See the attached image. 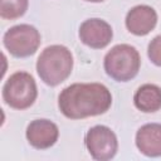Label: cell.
Instances as JSON below:
<instances>
[{"label": "cell", "instance_id": "1", "mask_svg": "<svg viewBox=\"0 0 161 161\" xmlns=\"http://www.w3.org/2000/svg\"><path fill=\"white\" fill-rule=\"evenodd\" d=\"M112 94L101 83H73L65 87L58 97L60 112L70 119L98 116L109 109Z\"/></svg>", "mask_w": 161, "mask_h": 161}, {"label": "cell", "instance_id": "2", "mask_svg": "<svg viewBox=\"0 0 161 161\" xmlns=\"http://www.w3.org/2000/svg\"><path fill=\"white\" fill-rule=\"evenodd\" d=\"M73 55L72 52L59 44L47 47L36 60V72L40 79L50 86H58L64 82L72 73Z\"/></svg>", "mask_w": 161, "mask_h": 161}, {"label": "cell", "instance_id": "3", "mask_svg": "<svg viewBox=\"0 0 161 161\" xmlns=\"http://www.w3.org/2000/svg\"><path fill=\"white\" fill-rule=\"evenodd\" d=\"M141 58L138 50L130 44H117L104 55L106 73L117 82H127L135 78L140 70Z\"/></svg>", "mask_w": 161, "mask_h": 161}, {"label": "cell", "instance_id": "4", "mask_svg": "<svg viewBox=\"0 0 161 161\" xmlns=\"http://www.w3.org/2000/svg\"><path fill=\"white\" fill-rule=\"evenodd\" d=\"M36 83L28 72L20 70L11 74L3 86L5 103L15 109L29 108L36 99Z\"/></svg>", "mask_w": 161, "mask_h": 161}, {"label": "cell", "instance_id": "5", "mask_svg": "<svg viewBox=\"0 0 161 161\" xmlns=\"http://www.w3.org/2000/svg\"><path fill=\"white\" fill-rule=\"evenodd\" d=\"M4 47L16 58L33 55L40 45V33L29 24H19L11 26L3 38Z\"/></svg>", "mask_w": 161, "mask_h": 161}, {"label": "cell", "instance_id": "6", "mask_svg": "<svg viewBox=\"0 0 161 161\" xmlns=\"http://www.w3.org/2000/svg\"><path fill=\"white\" fill-rule=\"evenodd\" d=\"M89 155L98 161H107L114 157L118 150L116 133L107 126L97 125L88 130L84 137Z\"/></svg>", "mask_w": 161, "mask_h": 161}, {"label": "cell", "instance_id": "7", "mask_svg": "<svg viewBox=\"0 0 161 161\" xmlns=\"http://www.w3.org/2000/svg\"><path fill=\"white\" fill-rule=\"evenodd\" d=\"M112 38V26L103 19H87L79 26V39L89 48L102 49L111 43Z\"/></svg>", "mask_w": 161, "mask_h": 161}, {"label": "cell", "instance_id": "8", "mask_svg": "<svg viewBox=\"0 0 161 161\" xmlns=\"http://www.w3.org/2000/svg\"><path fill=\"white\" fill-rule=\"evenodd\" d=\"M28 142L38 148V150H45L52 147L59 136L58 126L47 118H39L31 121L25 132Z\"/></svg>", "mask_w": 161, "mask_h": 161}, {"label": "cell", "instance_id": "9", "mask_svg": "<svg viewBox=\"0 0 161 161\" xmlns=\"http://www.w3.org/2000/svg\"><path fill=\"white\" fill-rule=\"evenodd\" d=\"M125 24L130 33L137 36H143L155 29L157 24V14L155 9L148 5H136L128 10Z\"/></svg>", "mask_w": 161, "mask_h": 161}, {"label": "cell", "instance_id": "10", "mask_svg": "<svg viewBox=\"0 0 161 161\" xmlns=\"http://www.w3.org/2000/svg\"><path fill=\"white\" fill-rule=\"evenodd\" d=\"M136 146L148 157L161 156V123H146L136 132Z\"/></svg>", "mask_w": 161, "mask_h": 161}, {"label": "cell", "instance_id": "11", "mask_svg": "<svg viewBox=\"0 0 161 161\" xmlns=\"http://www.w3.org/2000/svg\"><path fill=\"white\" fill-rule=\"evenodd\" d=\"M133 103L137 109L151 113L161 108V88L152 83H146L138 87L133 96Z\"/></svg>", "mask_w": 161, "mask_h": 161}, {"label": "cell", "instance_id": "12", "mask_svg": "<svg viewBox=\"0 0 161 161\" xmlns=\"http://www.w3.org/2000/svg\"><path fill=\"white\" fill-rule=\"evenodd\" d=\"M28 5V0H0V16L8 20L18 19L25 14Z\"/></svg>", "mask_w": 161, "mask_h": 161}, {"label": "cell", "instance_id": "13", "mask_svg": "<svg viewBox=\"0 0 161 161\" xmlns=\"http://www.w3.org/2000/svg\"><path fill=\"white\" fill-rule=\"evenodd\" d=\"M147 55L155 65L161 67V35L155 36L150 42L147 48Z\"/></svg>", "mask_w": 161, "mask_h": 161}, {"label": "cell", "instance_id": "14", "mask_svg": "<svg viewBox=\"0 0 161 161\" xmlns=\"http://www.w3.org/2000/svg\"><path fill=\"white\" fill-rule=\"evenodd\" d=\"M86 1H91V3H102L104 0H86Z\"/></svg>", "mask_w": 161, "mask_h": 161}]
</instances>
